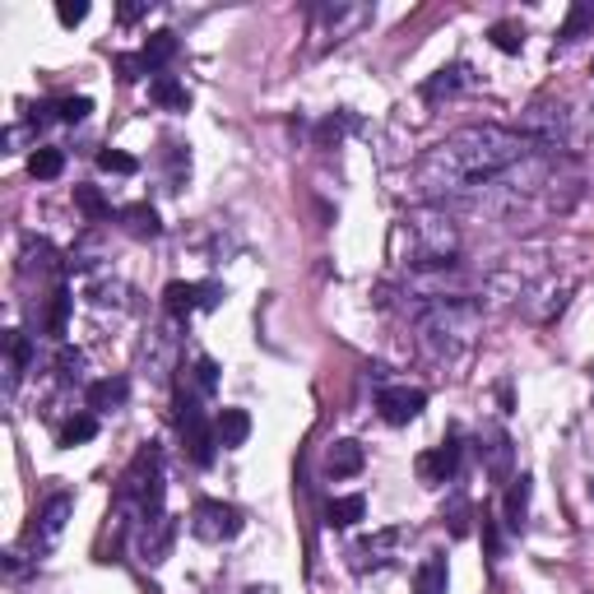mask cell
Segmentation results:
<instances>
[{
    "instance_id": "cell-17",
    "label": "cell",
    "mask_w": 594,
    "mask_h": 594,
    "mask_svg": "<svg viewBox=\"0 0 594 594\" xmlns=\"http://www.w3.org/2000/svg\"><path fill=\"white\" fill-rule=\"evenodd\" d=\"M362 469V446L358 442H335L325 450V474L330 479H354Z\"/></svg>"
},
{
    "instance_id": "cell-15",
    "label": "cell",
    "mask_w": 594,
    "mask_h": 594,
    "mask_svg": "<svg viewBox=\"0 0 594 594\" xmlns=\"http://www.w3.org/2000/svg\"><path fill=\"white\" fill-rule=\"evenodd\" d=\"M214 436H219L223 450L247 446V436H251V413H247V409H223V413L214 418Z\"/></svg>"
},
{
    "instance_id": "cell-24",
    "label": "cell",
    "mask_w": 594,
    "mask_h": 594,
    "mask_svg": "<svg viewBox=\"0 0 594 594\" xmlns=\"http://www.w3.org/2000/svg\"><path fill=\"white\" fill-rule=\"evenodd\" d=\"M75 205H79V214L89 219V223L112 219V205H108V196H102L98 186H75Z\"/></svg>"
},
{
    "instance_id": "cell-2",
    "label": "cell",
    "mask_w": 594,
    "mask_h": 594,
    "mask_svg": "<svg viewBox=\"0 0 594 594\" xmlns=\"http://www.w3.org/2000/svg\"><path fill=\"white\" fill-rule=\"evenodd\" d=\"M483 330V307L474 297H428L423 307H418V344H423V354L432 358H460L469 344L479 339Z\"/></svg>"
},
{
    "instance_id": "cell-37",
    "label": "cell",
    "mask_w": 594,
    "mask_h": 594,
    "mask_svg": "<svg viewBox=\"0 0 594 594\" xmlns=\"http://www.w3.org/2000/svg\"><path fill=\"white\" fill-rule=\"evenodd\" d=\"M590 70H594V65H590Z\"/></svg>"
},
{
    "instance_id": "cell-20",
    "label": "cell",
    "mask_w": 594,
    "mask_h": 594,
    "mask_svg": "<svg viewBox=\"0 0 594 594\" xmlns=\"http://www.w3.org/2000/svg\"><path fill=\"white\" fill-rule=\"evenodd\" d=\"M149 98L159 102V108H168V112H186L190 108V94L172 75H153L149 79Z\"/></svg>"
},
{
    "instance_id": "cell-18",
    "label": "cell",
    "mask_w": 594,
    "mask_h": 594,
    "mask_svg": "<svg viewBox=\"0 0 594 594\" xmlns=\"http://www.w3.org/2000/svg\"><path fill=\"white\" fill-rule=\"evenodd\" d=\"M116 219H121V228H126L131 237H159L163 233L159 209H153V205H126Z\"/></svg>"
},
{
    "instance_id": "cell-21",
    "label": "cell",
    "mask_w": 594,
    "mask_h": 594,
    "mask_svg": "<svg viewBox=\"0 0 594 594\" xmlns=\"http://www.w3.org/2000/svg\"><path fill=\"white\" fill-rule=\"evenodd\" d=\"M94 436H98V418L94 413H70L61 423V432H57V442L61 446H84V442H94Z\"/></svg>"
},
{
    "instance_id": "cell-11",
    "label": "cell",
    "mask_w": 594,
    "mask_h": 594,
    "mask_svg": "<svg viewBox=\"0 0 594 594\" xmlns=\"http://www.w3.org/2000/svg\"><path fill=\"white\" fill-rule=\"evenodd\" d=\"M33 362V344L24 330H5V395L14 399V391H20V376L28 372Z\"/></svg>"
},
{
    "instance_id": "cell-34",
    "label": "cell",
    "mask_w": 594,
    "mask_h": 594,
    "mask_svg": "<svg viewBox=\"0 0 594 594\" xmlns=\"http://www.w3.org/2000/svg\"><path fill=\"white\" fill-rule=\"evenodd\" d=\"M116 70H121V79H126V84H135V79H145V75H149L145 61H139V57H116Z\"/></svg>"
},
{
    "instance_id": "cell-33",
    "label": "cell",
    "mask_w": 594,
    "mask_h": 594,
    "mask_svg": "<svg viewBox=\"0 0 594 594\" xmlns=\"http://www.w3.org/2000/svg\"><path fill=\"white\" fill-rule=\"evenodd\" d=\"M89 293H94V302H98V307H108V302L126 307V284H94Z\"/></svg>"
},
{
    "instance_id": "cell-31",
    "label": "cell",
    "mask_w": 594,
    "mask_h": 594,
    "mask_svg": "<svg viewBox=\"0 0 594 594\" xmlns=\"http://www.w3.org/2000/svg\"><path fill=\"white\" fill-rule=\"evenodd\" d=\"M89 112H94V102L84 98V94H79V98H61V102H57V116H61V121H84Z\"/></svg>"
},
{
    "instance_id": "cell-12",
    "label": "cell",
    "mask_w": 594,
    "mask_h": 594,
    "mask_svg": "<svg viewBox=\"0 0 594 594\" xmlns=\"http://www.w3.org/2000/svg\"><path fill=\"white\" fill-rule=\"evenodd\" d=\"M479 460L493 479H506L511 474V436L506 432H483L479 436Z\"/></svg>"
},
{
    "instance_id": "cell-13",
    "label": "cell",
    "mask_w": 594,
    "mask_h": 594,
    "mask_svg": "<svg viewBox=\"0 0 594 594\" xmlns=\"http://www.w3.org/2000/svg\"><path fill=\"white\" fill-rule=\"evenodd\" d=\"M172 548V520L159 516V520H139V557L145 562H163Z\"/></svg>"
},
{
    "instance_id": "cell-27",
    "label": "cell",
    "mask_w": 594,
    "mask_h": 594,
    "mask_svg": "<svg viewBox=\"0 0 594 594\" xmlns=\"http://www.w3.org/2000/svg\"><path fill=\"white\" fill-rule=\"evenodd\" d=\"M487 38H493L497 51H520V47H525V28L506 20V24H493V33H487Z\"/></svg>"
},
{
    "instance_id": "cell-7",
    "label": "cell",
    "mask_w": 594,
    "mask_h": 594,
    "mask_svg": "<svg viewBox=\"0 0 594 594\" xmlns=\"http://www.w3.org/2000/svg\"><path fill=\"white\" fill-rule=\"evenodd\" d=\"M376 409H381V418H386L391 428H405V423H413V418L428 409V391H418V386H386V391L376 395Z\"/></svg>"
},
{
    "instance_id": "cell-8",
    "label": "cell",
    "mask_w": 594,
    "mask_h": 594,
    "mask_svg": "<svg viewBox=\"0 0 594 594\" xmlns=\"http://www.w3.org/2000/svg\"><path fill=\"white\" fill-rule=\"evenodd\" d=\"M219 297H223V288H219V284H168L163 302H168L172 317L186 321V317H196V311L219 307Z\"/></svg>"
},
{
    "instance_id": "cell-30",
    "label": "cell",
    "mask_w": 594,
    "mask_h": 594,
    "mask_svg": "<svg viewBox=\"0 0 594 594\" xmlns=\"http://www.w3.org/2000/svg\"><path fill=\"white\" fill-rule=\"evenodd\" d=\"M98 168H102V172H116V177H131L139 163L131 159V153H121V149H102V153H98Z\"/></svg>"
},
{
    "instance_id": "cell-36",
    "label": "cell",
    "mask_w": 594,
    "mask_h": 594,
    "mask_svg": "<svg viewBox=\"0 0 594 594\" xmlns=\"http://www.w3.org/2000/svg\"><path fill=\"white\" fill-rule=\"evenodd\" d=\"M145 10H149V0H145V5H121V20L131 24V20H139V14H145Z\"/></svg>"
},
{
    "instance_id": "cell-32",
    "label": "cell",
    "mask_w": 594,
    "mask_h": 594,
    "mask_svg": "<svg viewBox=\"0 0 594 594\" xmlns=\"http://www.w3.org/2000/svg\"><path fill=\"white\" fill-rule=\"evenodd\" d=\"M57 20H61L65 28H75V24L89 20V5H84V0H61V5H57Z\"/></svg>"
},
{
    "instance_id": "cell-3",
    "label": "cell",
    "mask_w": 594,
    "mask_h": 594,
    "mask_svg": "<svg viewBox=\"0 0 594 594\" xmlns=\"http://www.w3.org/2000/svg\"><path fill=\"white\" fill-rule=\"evenodd\" d=\"M456 251H460V228L446 209H418V214L399 223V256H405L409 274L456 265Z\"/></svg>"
},
{
    "instance_id": "cell-19",
    "label": "cell",
    "mask_w": 594,
    "mask_h": 594,
    "mask_svg": "<svg viewBox=\"0 0 594 594\" xmlns=\"http://www.w3.org/2000/svg\"><path fill=\"white\" fill-rule=\"evenodd\" d=\"M525 516H530V479L520 474L511 479V487H506V530H525Z\"/></svg>"
},
{
    "instance_id": "cell-6",
    "label": "cell",
    "mask_w": 594,
    "mask_h": 594,
    "mask_svg": "<svg viewBox=\"0 0 594 594\" xmlns=\"http://www.w3.org/2000/svg\"><path fill=\"white\" fill-rule=\"evenodd\" d=\"M190 534H196L200 544H228V539L242 534V511L228 502H196V511H190Z\"/></svg>"
},
{
    "instance_id": "cell-5",
    "label": "cell",
    "mask_w": 594,
    "mask_h": 594,
    "mask_svg": "<svg viewBox=\"0 0 594 594\" xmlns=\"http://www.w3.org/2000/svg\"><path fill=\"white\" fill-rule=\"evenodd\" d=\"M70 516H75V497H70V493H51L38 511H33V525L24 530V548L33 553V562H38L42 553L57 548V539L65 534Z\"/></svg>"
},
{
    "instance_id": "cell-16",
    "label": "cell",
    "mask_w": 594,
    "mask_h": 594,
    "mask_svg": "<svg viewBox=\"0 0 594 594\" xmlns=\"http://www.w3.org/2000/svg\"><path fill=\"white\" fill-rule=\"evenodd\" d=\"M177 57V33H149V42L139 47V61H145V70L149 75H163V65Z\"/></svg>"
},
{
    "instance_id": "cell-23",
    "label": "cell",
    "mask_w": 594,
    "mask_h": 594,
    "mask_svg": "<svg viewBox=\"0 0 594 594\" xmlns=\"http://www.w3.org/2000/svg\"><path fill=\"white\" fill-rule=\"evenodd\" d=\"M362 516H367V502H362V497H335V502L325 506V520H330V525H335V530L358 525Z\"/></svg>"
},
{
    "instance_id": "cell-22",
    "label": "cell",
    "mask_w": 594,
    "mask_h": 594,
    "mask_svg": "<svg viewBox=\"0 0 594 594\" xmlns=\"http://www.w3.org/2000/svg\"><path fill=\"white\" fill-rule=\"evenodd\" d=\"M446 581H450V571H446V557H428V562L418 567L413 594H446Z\"/></svg>"
},
{
    "instance_id": "cell-26",
    "label": "cell",
    "mask_w": 594,
    "mask_h": 594,
    "mask_svg": "<svg viewBox=\"0 0 594 594\" xmlns=\"http://www.w3.org/2000/svg\"><path fill=\"white\" fill-rule=\"evenodd\" d=\"M70 307H75V297H70L65 288H57V293H51V307H47V335H65Z\"/></svg>"
},
{
    "instance_id": "cell-35",
    "label": "cell",
    "mask_w": 594,
    "mask_h": 594,
    "mask_svg": "<svg viewBox=\"0 0 594 594\" xmlns=\"http://www.w3.org/2000/svg\"><path fill=\"white\" fill-rule=\"evenodd\" d=\"M348 131V116H330V121H321V145H330V139H335V145H339V135Z\"/></svg>"
},
{
    "instance_id": "cell-14",
    "label": "cell",
    "mask_w": 594,
    "mask_h": 594,
    "mask_svg": "<svg viewBox=\"0 0 594 594\" xmlns=\"http://www.w3.org/2000/svg\"><path fill=\"white\" fill-rule=\"evenodd\" d=\"M126 399H131L126 376H102V381L89 386V409L94 413H116V409H126Z\"/></svg>"
},
{
    "instance_id": "cell-4",
    "label": "cell",
    "mask_w": 594,
    "mask_h": 594,
    "mask_svg": "<svg viewBox=\"0 0 594 594\" xmlns=\"http://www.w3.org/2000/svg\"><path fill=\"white\" fill-rule=\"evenodd\" d=\"M163 493H168V487H163V456H159V446H145L131 460L126 474H121L116 506H121V511L135 506L139 520H159V516H168L163 511Z\"/></svg>"
},
{
    "instance_id": "cell-28",
    "label": "cell",
    "mask_w": 594,
    "mask_h": 594,
    "mask_svg": "<svg viewBox=\"0 0 594 594\" xmlns=\"http://www.w3.org/2000/svg\"><path fill=\"white\" fill-rule=\"evenodd\" d=\"M57 376L65 381V386L84 381V354H79V348H61V354H57Z\"/></svg>"
},
{
    "instance_id": "cell-9",
    "label": "cell",
    "mask_w": 594,
    "mask_h": 594,
    "mask_svg": "<svg viewBox=\"0 0 594 594\" xmlns=\"http://www.w3.org/2000/svg\"><path fill=\"white\" fill-rule=\"evenodd\" d=\"M465 89H474V65L456 61V65H442V70H436V75L423 84V98H428V102H442V98H456V94H465Z\"/></svg>"
},
{
    "instance_id": "cell-1",
    "label": "cell",
    "mask_w": 594,
    "mask_h": 594,
    "mask_svg": "<svg viewBox=\"0 0 594 594\" xmlns=\"http://www.w3.org/2000/svg\"><path fill=\"white\" fill-rule=\"evenodd\" d=\"M534 145L511 126H465L423 153V163L413 168V182L428 200L474 196L479 186L497 182L502 172L525 163Z\"/></svg>"
},
{
    "instance_id": "cell-29",
    "label": "cell",
    "mask_w": 594,
    "mask_h": 594,
    "mask_svg": "<svg viewBox=\"0 0 594 594\" xmlns=\"http://www.w3.org/2000/svg\"><path fill=\"white\" fill-rule=\"evenodd\" d=\"M585 28H594V5H576L567 14V24H562V42H576Z\"/></svg>"
},
{
    "instance_id": "cell-10",
    "label": "cell",
    "mask_w": 594,
    "mask_h": 594,
    "mask_svg": "<svg viewBox=\"0 0 594 594\" xmlns=\"http://www.w3.org/2000/svg\"><path fill=\"white\" fill-rule=\"evenodd\" d=\"M460 474V446L456 442H446V446H432L428 456H418V479L423 483H450Z\"/></svg>"
},
{
    "instance_id": "cell-25",
    "label": "cell",
    "mask_w": 594,
    "mask_h": 594,
    "mask_svg": "<svg viewBox=\"0 0 594 594\" xmlns=\"http://www.w3.org/2000/svg\"><path fill=\"white\" fill-rule=\"evenodd\" d=\"M61 168H65V153L61 149H38V153H33V159H28V172H33V177H38V182H51V177H61Z\"/></svg>"
}]
</instances>
